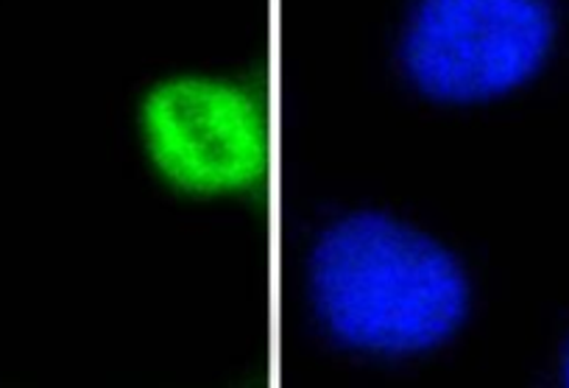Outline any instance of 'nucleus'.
Wrapping results in <instances>:
<instances>
[{"mask_svg":"<svg viewBox=\"0 0 569 388\" xmlns=\"http://www.w3.org/2000/svg\"><path fill=\"white\" fill-rule=\"evenodd\" d=\"M291 288L310 344L371 371L452 358L483 310L480 271L458 240L386 201L319 212L293 251Z\"/></svg>","mask_w":569,"mask_h":388,"instance_id":"1","label":"nucleus"},{"mask_svg":"<svg viewBox=\"0 0 569 388\" xmlns=\"http://www.w3.org/2000/svg\"><path fill=\"white\" fill-rule=\"evenodd\" d=\"M277 59L262 70L227 62H173L146 70L120 103L131 166L162 199L190 210L279 216L284 101Z\"/></svg>","mask_w":569,"mask_h":388,"instance_id":"2","label":"nucleus"},{"mask_svg":"<svg viewBox=\"0 0 569 388\" xmlns=\"http://www.w3.org/2000/svg\"><path fill=\"white\" fill-rule=\"evenodd\" d=\"M558 37V0H393L382 64L421 112L475 118L528 92Z\"/></svg>","mask_w":569,"mask_h":388,"instance_id":"3","label":"nucleus"},{"mask_svg":"<svg viewBox=\"0 0 569 388\" xmlns=\"http://www.w3.org/2000/svg\"><path fill=\"white\" fill-rule=\"evenodd\" d=\"M556 369H558V380L569 382V332H567V338L561 341V349H558Z\"/></svg>","mask_w":569,"mask_h":388,"instance_id":"4","label":"nucleus"}]
</instances>
